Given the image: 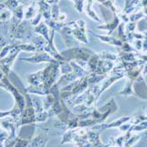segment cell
<instances>
[{
  "label": "cell",
  "mask_w": 147,
  "mask_h": 147,
  "mask_svg": "<svg viewBox=\"0 0 147 147\" xmlns=\"http://www.w3.org/2000/svg\"><path fill=\"white\" fill-rule=\"evenodd\" d=\"M0 87H3L7 91L11 92L13 97L14 98L15 105H17V106L19 107V108L22 110V112H23V110L25 108V106H26L25 98L22 95V93L20 92V90L17 89V87L14 86L13 83L6 78L5 76L1 80H0Z\"/></svg>",
  "instance_id": "cell-1"
},
{
  "label": "cell",
  "mask_w": 147,
  "mask_h": 147,
  "mask_svg": "<svg viewBox=\"0 0 147 147\" xmlns=\"http://www.w3.org/2000/svg\"><path fill=\"white\" fill-rule=\"evenodd\" d=\"M44 1L47 2L50 5H55V4H57L59 1V0H44Z\"/></svg>",
  "instance_id": "cell-17"
},
{
  "label": "cell",
  "mask_w": 147,
  "mask_h": 147,
  "mask_svg": "<svg viewBox=\"0 0 147 147\" xmlns=\"http://www.w3.org/2000/svg\"><path fill=\"white\" fill-rule=\"evenodd\" d=\"M8 45H10V41L4 36H0V52Z\"/></svg>",
  "instance_id": "cell-15"
},
{
  "label": "cell",
  "mask_w": 147,
  "mask_h": 147,
  "mask_svg": "<svg viewBox=\"0 0 147 147\" xmlns=\"http://www.w3.org/2000/svg\"><path fill=\"white\" fill-rule=\"evenodd\" d=\"M98 37H99V39L105 43H109L111 45H118V46H121L123 45V42L121 40H120L119 38H114V37H111L109 36H100V35H96Z\"/></svg>",
  "instance_id": "cell-11"
},
{
  "label": "cell",
  "mask_w": 147,
  "mask_h": 147,
  "mask_svg": "<svg viewBox=\"0 0 147 147\" xmlns=\"http://www.w3.org/2000/svg\"><path fill=\"white\" fill-rule=\"evenodd\" d=\"M145 18H146V20H147V16H145Z\"/></svg>",
  "instance_id": "cell-19"
},
{
  "label": "cell",
  "mask_w": 147,
  "mask_h": 147,
  "mask_svg": "<svg viewBox=\"0 0 147 147\" xmlns=\"http://www.w3.org/2000/svg\"><path fill=\"white\" fill-rule=\"evenodd\" d=\"M93 51L85 49V48H75V49H69L67 51H65L61 52V56L64 57L65 59H82L83 60H88L90 59V55H93Z\"/></svg>",
  "instance_id": "cell-3"
},
{
  "label": "cell",
  "mask_w": 147,
  "mask_h": 147,
  "mask_svg": "<svg viewBox=\"0 0 147 147\" xmlns=\"http://www.w3.org/2000/svg\"><path fill=\"white\" fill-rule=\"evenodd\" d=\"M143 12H144V15H146L147 16V5L144 7V9L143 10Z\"/></svg>",
  "instance_id": "cell-18"
},
{
  "label": "cell",
  "mask_w": 147,
  "mask_h": 147,
  "mask_svg": "<svg viewBox=\"0 0 147 147\" xmlns=\"http://www.w3.org/2000/svg\"><path fill=\"white\" fill-rule=\"evenodd\" d=\"M120 24V17L116 14H113V20L110 23H107L106 25L98 26V28L100 29H107L109 31V35L113 33V31L116 28V27Z\"/></svg>",
  "instance_id": "cell-10"
},
{
  "label": "cell",
  "mask_w": 147,
  "mask_h": 147,
  "mask_svg": "<svg viewBox=\"0 0 147 147\" xmlns=\"http://www.w3.org/2000/svg\"><path fill=\"white\" fill-rule=\"evenodd\" d=\"M82 1H85V0H82Z\"/></svg>",
  "instance_id": "cell-20"
},
{
  "label": "cell",
  "mask_w": 147,
  "mask_h": 147,
  "mask_svg": "<svg viewBox=\"0 0 147 147\" xmlns=\"http://www.w3.org/2000/svg\"><path fill=\"white\" fill-rule=\"evenodd\" d=\"M31 139H25V138H20L18 136H17V139L15 142V144L13 147H28L29 144H30Z\"/></svg>",
  "instance_id": "cell-14"
},
{
  "label": "cell",
  "mask_w": 147,
  "mask_h": 147,
  "mask_svg": "<svg viewBox=\"0 0 147 147\" xmlns=\"http://www.w3.org/2000/svg\"><path fill=\"white\" fill-rule=\"evenodd\" d=\"M132 118L131 116H127V117H121L116 121H112L110 123H100L97 126H94L93 129H98V130H105V129H107L110 128H116V127H120L122 124L128 122L129 121H130Z\"/></svg>",
  "instance_id": "cell-5"
},
{
  "label": "cell",
  "mask_w": 147,
  "mask_h": 147,
  "mask_svg": "<svg viewBox=\"0 0 147 147\" xmlns=\"http://www.w3.org/2000/svg\"><path fill=\"white\" fill-rule=\"evenodd\" d=\"M19 3L22 5H28L29 4H31L32 2H35V1H37V0H18Z\"/></svg>",
  "instance_id": "cell-16"
},
{
  "label": "cell",
  "mask_w": 147,
  "mask_h": 147,
  "mask_svg": "<svg viewBox=\"0 0 147 147\" xmlns=\"http://www.w3.org/2000/svg\"><path fill=\"white\" fill-rule=\"evenodd\" d=\"M38 13V5L37 1L32 2L28 5L24 12V19L26 20H31L36 14Z\"/></svg>",
  "instance_id": "cell-9"
},
{
  "label": "cell",
  "mask_w": 147,
  "mask_h": 147,
  "mask_svg": "<svg viewBox=\"0 0 147 147\" xmlns=\"http://www.w3.org/2000/svg\"><path fill=\"white\" fill-rule=\"evenodd\" d=\"M22 59L24 61H28V62H31V63H40V62L53 63V62L58 61V60H55V59L46 51L36 52L34 56L30 57V58H23Z\"/></svg>",
  "instance_id": "cell-4"
},
{
  "label": "cell",
  "mask_w": 147,
  "mask_h": 147,
  "mask_svg": "<svg viewBox=\"0 0 147 147\" xmlns=\"http://www.w3.org/2000/svg\"><path fill=\"white\" fill-rule=\"evenodd\" d=\"M48 140L49 136L45 133H42L30 141L29 147H45V144Z\"/></svg>",
  "instance_id": "cell-8"
},
{
  "label": "cell",
  "mask_w": 147,
  "mask_h": 147,
  "mask_svg": "<svg viewBox=\"0 0 147 147\" xmlns=\"http://www.w3.org/2000/svg\"><path fill=\"white\" fill-rule=\"evenodd\" d=\"M72 28V35L75 36L77 40L82 42V43L87 44L88 38L86 36V28H85V22L83 20H77L76 22L69 23Z\"/></svg>",
  "instance_id": "cell-2"
},
{
  "label": "cell",
  "mask_w": 147,
  "mask_h": 147,
  "mask_svg": "<svg viewBox=\"0 0 147 147\" xmlns=\"http://www.w3.org/2000/svg\"><path fill=\"white\" fill-rule=\"evenodd\" d=\"M93 1H94V0H88L87 5H86V7H85L86 14L89 15L91 19L97 20V22H101V20L98 17V15L95 13V12H93V11H92V9H91V5H92V4H93Z\"/></svg>",
  "instance_id": "cell-12"
},
{
  "label": "cell",
  "mask_w": 147,
  "mask_h": 147,
  "mask_svg": "<svg viewBox=\"0 0 147 147\" xmlns=\"http://www.w3.org/2000/svg\"><path fill=\"white\" fill-rule=\"evenodd\" d=\"M3 5L5 8L8 9L9 11H11L13 13L20 4L19 3L18 0H6L5 3H3Z\"/></svg>",
  "instance_id": "cell-13"
},
{
  "label": "cell",
  "mask_w": 147,
  "mask_h": 147,
  "mask_svg": "<svg viewBox=\"0 0 147 147\" xmlns=\"http://www.w3.org/2000/svg\"><path fill=\"white\" fill-rule=\"evenodd\" d=\"M38 12L43 15L45 20L51 19V5L48 4L44 0H37Z\"/></svg>",
  "instance_id": "cell-7"
},
{
  "label": "cell",
  "mask_w": 147,
  "mask_h": 147,
  "mask_svg": "<svg viewBox=\"0 0 147 147\" xmlns=\"http://www.w3.org/2000/svg\"><path fill=\"white\" fill-rule=\"evenodd\" d=\"M88 141L91 144L92 147H110L112 144H104L99 138V132L96 130H90L87 132Z\"/></svg>",
  "instance_id": "cell-6"
}]
</instances>
